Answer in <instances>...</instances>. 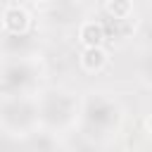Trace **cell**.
I'll list each match as a JSON object with an SVG mask.
<instances>
[{"label": "cell", "mask_w": 152, "mask_h": 152, "mask_svg": "<svg viewBox=\"0 0 152 152\" xmlns=\"http://www.w3.org/2000/svg\"><path fill=\"white\" fill-rule=\"evenodd\" d=\"M31 24V17L28 12L21 7V5H7L5 12H2V26L10 31V33H24Z\"/></svg>", "instance_id": "cell-1"}, {"label": "cell", "mask_w": 152, "mask_h": 152, "mask_svg": "<svg viewBox=\"0 0 152 152\" xmlns=\"http://www.w3.org/2000/svg\"><path fill=\"white\" fill-rule=\"evenodd\" d=\"M78 40L83 43V48H102L104 43V26L100 21H83L78 28Z\"/></svg>", "instance_id": "cell-2"}, {"label": "cell", "mask_w": 152, "mask_h": 152, "mask_svg": "<svg viewBox=\"0 0 152 152\" xmlns=\"http://www.w3.org/2000/svg\"><path fill=\"white\" fill-rule=\"evenodd\" d=\"M104 64H107V52H104L102 48H83V52H81V66H83L86 71L95 74V71H100Z\"/></svg>", "instance_id": "cell-3"}, {"label": "cell", "mask_w": 152, "mask_h": 152, "mask_svg": "<svg viewBox=\"0 0 152 152\" xmlns=\"http://www.w3.org/2000/svg\"><path fill=\"white\" fill-rule=\"evenodd\" d=\"M104 10H107V14H112L114 19H126V17L131 14L133 5H131V0H109V2L104 5Z\"/></svg>", "instance_id": "cell-4"}]
</instances>
